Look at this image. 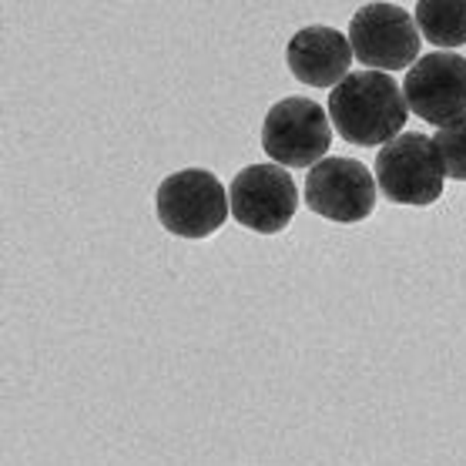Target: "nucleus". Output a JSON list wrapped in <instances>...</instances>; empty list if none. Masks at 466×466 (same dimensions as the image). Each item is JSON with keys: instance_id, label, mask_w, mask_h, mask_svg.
<instances>
[{"instance_id": "1", "label": "nucleus", "mask_w": 466, "mask_h": 466, "mask_svg": "<svg viewBox=\"0 0 466 466\" xmlns=\"http://www.w3.org/2000/svg\"><path fill=\"white\" fill-rule=\"evenodd\" d=\"M410 117L403 87L380 71H356L332 87L329 95V121L342 138L360 148H376L400 138Z\"/></svg>"}, {"instance_id": "2", "label": "nucleus", "mask_w": 466, "mask_h": 466, "mask_svg": "<svg viewBox=\"0 0 466 466\" xmlns=\"http://www.w3.org/2000/svg\"><path fill=\"white\" fill-rule=\"evenodd\" d=\"M155 208H158V222L171 235L188 238V242L215 235L232 215L225 185L212 171L202 168H185L168 175L155 191Z\"/></svg>"}, {"instance_id": "3", "label": "nucleus", "mask_w": 466, "mask_h": 466, "mask_svg": "<svg viewBox=\"0 0 466 466\" xmlns=\"http://www.w3.org/2000/svg\"><path fill=\"white\" fill-rule=\"evenodd\" d=\"M262 148L282 168H316L332 148L329 115L309 97H282L265 115Z\"/></svg>"}, {"instance_id": "4", "label": "nucleus", "mask_w": 466, "mask_h": 466, "mask_svg": "<svg viewBox=\"0 0 466 466\" xmlns=\"http://www.w3.org/2000/svg\"><path fill=\"white\" fill-rule=\"evenodd\" d=\"M443 181V161L426 135H400L376 158V185L392 205L426 208L440 202Z\"/></svg>"}, {"instance_id": "5", "label": "nucleus", "mask_w": 466, "mask_h": 466, "mask_svg": "<svg viewBox=\"0 0 466 466\" xmlns=\"http://www.w3.org/2000/svg\"><path fill=\"white\" fill-rule=\"evenodd\" d=\"M350 44L356 61L370 71H403L420 61V27L413 14L396 4H366L350 24Z\"/></svg>"}, {"instance_id": "6", "label": "nucleus", "mask_w": 466, "mask_h": 466, "mask_svg": "<svg viewBox=\"0 0 466 466\" xmlns=\"http://www.w3.org/2000/svg\"><path fill=\"white\" fill-rule=\"evenodd\" d=\"M232 218L248 232L279 235L299 208L296 181L282 165H248L228 185Z\"/></svg>"}, {"instance_id": "7", "label": "nucleus", "mask_w": 466, "mask_h": 466, "mask_svg": "<svg viewBox=\"0 0 466 466\" xmlns=\"http://www.w3.org/2000/svg\"><path fill=\"white\" fill-rule=\"evenodd\" d=\"M406 105L416 117L436 127L466 121V57L463 54H423L406 71Z\"/></svg>"}, {"instance_id": "8", "label": "nucleus", "mask_w": 466, "mask_h": 466, "mask_svg": "<svg viewBox=\"0 0 466 466\" xmlns=\"http://www.w3.org/2000/svg\"><path fill=\"white\" fill-rule=\"evenodd\" d=\"M306 205L329 222L356 225L376 208V178L356 158H326L306 175Z\"/></svg>"}, {"instance_id": "9", "label": "nucleus", "mask_w": 466, "mask_h": 466, "mask_svg": "<svg viewBox=\"0 0 466 466\" xmlns=\"http://www.w3.org/2000/svg\"><path fill=\"white\" fill-rule=\"evenodd\" d=\"M352 44L336 27H302L289 41L286 61L296 81L309 87H339L352 75Z\"/></svg>"}, {"instance_id": "10", "label": "nucleus", "mask_w": 466, "mask_h": 466, "mask_svg": "<svg viewBox=\"0 0 466 466\" xmlns=\"http://www.w3.org/2000/svg\"><path fill=\"white\" fill-rule=\"evenodd\" d=\"M413 21L420 34L436 47L466 44V0H420Z\"/></svg>"}, {"instance_id": "11", "label": "nucleus", "mask_w": 466, "mask_h": 466, "mask_svg": "<svg viewBox=\"0 0 466 466\" xmlns=\"http://www.w3.org/2000/svg\"><path fill=\"white\" fill-rule=\"evenodd\" d=\"M433 148L440 155V161H443L446 178L466 181V121L440 127L433 135Z\"/></svg>"}]
</instances>
